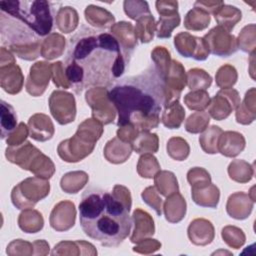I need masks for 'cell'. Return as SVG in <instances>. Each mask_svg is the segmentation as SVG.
<instances>
[{"mask_svg":"<svg viewBox=\"0 0 256 256\" xmlns=\"http://www.w3.org/2000/svg\"><path fill=\"white\" fill-rule=\"evenodd\" d=\"M129 61L111 33L81 26L69 40L64 72L70 88L80 94L85 89L111 87Z\"/></svg>","mask_w":256,"mask_h":256,"instance_id":"cell-1","label":"cell"},{"mask_svg":"<svg viewBox=\"0 0 256 256\" xmlns=\"http://www.w3.org/2000/svg\"><path fill=\"white\" fill-rule=\"evenodd\" d=\"M109 101L118 113L117 125H133L148 131L159 124V115L166 105L165 81L155 66L142 73L117 80L107 91Z\"/></svg>","mask_w":256,"mask_h":256,"instance_id":"cell-2","label":"cell"},{"mask_svg":"<svg viewBox=\"0 0 256 256\" xmlns=\"http://www.w3.org/2000/svg\"><path fill=\"white\" fill-rule=\"evenodd\" d=\"M130 191L116 185L112 193L87 189L79 204V220L84 233L105 247H117L129 235L132 220Z\"/></svg>","mask_w":256,"mask_h":256,"instance_id":"cell-3","label":"cell"},{"mask_svg":"<svg viewBox=\"0 0 256 256\" xmlns=\"http://www.w3.org/2000/svg\"><path fill=\"white\" fill-rule=\"evenodd\" d=\"M1 12L22 22L36 35H48L54 24L55 5L45 0L1 1Z\"/></svg>","mask_w":256,"mask_h":256,"instance_id":"cell-4","label":"cell"},{"mask_svg":"<svg viewBox=\"0 0 256 256\" xmlns=\"http://www.w3.org/2000/svg\"><path fill=\"white\" fill-rule=\"evenodd\" d=\"M1 41L17 56L33 60L41 54L40 39L22 22L1 12Z\"/></svg>","mask_w":256,"mask_h":256,"instance_id":"cell-5","label":"cell"},{"mask_svg":"<svg viewBox=\"0 0 256 256\" xmlns=\"http://www.w3.org/2000/svg\"><path fill=\"white\" fill-rule=\"evenodd\" d=\"M103 132L102 125L94 120L87 119L79 125L76 134L65 141H62L58 147L59 156L67 162H77L89 155L95 142L100 138Z\"/></svg>","mask_w":256,"mask_h":256,"instance_id":"cell-6","label":"cell"},{"mask_svg":"<svg viewBox=\"0 0 256 256\" xmlns=\"http://www.w3.org/2000/svg\"><path fill=\"white\" fill-rule=\"evenodd\" d=\"M49 190L50 185L47 180L37 177L27 178L13 188L11 199L16 208L27 209L45 198L49 194Z\"/></svg>","mask_w":256,"mask_h":256,"instance_id":"cell-7","label":"cell"},{"mask_svg":"<svg viewBox=\"0 0 256 256\" xmlns=\"http://www.w3.org/2000/svg\"><path fill=\"white\" fill-rule=\"evenodd\" d=\"M209 52L221 57H228L238 49L235 36L221 26L214 27L204 37Z\"/></svg>","mask_w":256,"mask_h":256,"instance_id":"cell-8","label":"cell"},{"mask_svg":"<svg viewBox=\"0 0 256 256\" xmlns=\"http://www.w3.org/2000/svg\"><path fill=\"white\" fill-rule=\"evenodd\" d=\"M156 9L159 13V21L156 23V35L158 38H169L174 28L180 24L177 1H157Z\"/></svg>","mask_w":256,"mask_h":256,"instance_id":"cell-9","label":"cell"},{"mask_svg":"<svg viewBox=\"0 0 256 256\" xmlns=\"http://www.w3.org/2000/svg\"><path fill=\"white\" fill-rule=\"evenodd\" d=\"M49 106L53 117L59 124H68L75 119L76 106L72 94L64 91H54L49 99Z\"/></svg>","mask_w":256,"mask_h":256,"instance_id":"cell-10","label":"cell"},{"mask_svg":"<svg viewBox=\"0 0 256 256\" xmlns=\"http://www.w3.org/2000/svg\"><path fill=\"white\" fill-rule=\"evenodd\" d=\"M174 45L183 57H192L203 61L209 55V49L203 38L192 36L187 32H181L174 38Z\"/></svg>","mask_w":256,"mask_h":256,"instance_id":"cell-11","label":"cell"},{"mask_svg":"<svg viewBox=\"0 0 256 256\" xmlns=\"http://www.w3.org/2000/svg\"><path fill=\"white\" fill-rule=\"evenodd\" d=\"M239 104V95L236 90L222 89L209 102V113L214 119L222 120L227 118Z\"/></svg>","mask_w":256,"mask_h":256,"instance_id":"cell-12","label":"cell"},{"mask_svg":"<svg viewBox=\"0 0 256 256\" xmlns=\"http://www.w3.org/2000/svg\"><path fill=\"white\" fill-rule=\"evenodd\" d=\"M51 68L52 65L46 62H37L30 68V74L26 82V90L29 94L39 96L45 91L52 74Z\"/></svg>","mask_w":256,"mask_h":256,"instance_id":"cell-13","label":"cell"},{"mask_svg":"<svg viewBox=\"0 0 256 256\" xmlns=\"http://www.w3.org/2000/svg\"><path fill=\"white\" fill-rule=\"evenodd\" d=\"M75 206L70 201H62L58 203L51 212L50 224L57 231L68 230L75 222Z\"/></svg>","mask_w":256,"mask_h":256,"instance_id":"cell-14","label":"cell"},{"mask_svg":"<svg viewBox=\"0 0 256 256\" xmlns=\"http://www.w3.org/2000/svg\"><path fill=\"white\" fill-rule=\"evenodd\" d=\"M111 34L119 41L125 54L131 58L134 48L137 46V38L133 30V26L129 22L121 21L111 27Z\"/></svg>","mask_w":256,"mask_h":256,"instance_id":"cell-15","label":"cell"},{"mask_svg":"<svg viewBox=\"0 0 256 256\" xmlns=\"http://www.w3.org/2000/svg\"><path fill=\"white\" fill-rule=\"evenodd\" d=\"M30 137L36 141H46L52 138L54 126L50 118L44 114H35L28 121Z\"/></svg>","mask_w":256,"mask_h":256,"instance_id":"cell-16","label":"cell"},{"mask_svg":"<svg viewBox=\"0 0 256 256\" xmlns=\"http://www.w3.org/2000/svg\"><path fill=\"white\" fill-rule=\"evenodd\" d=\"M0 79L1 87L10 94H16L22 89L23 76L21 69L15 64L1 66Z\"/></svg>","mask_w":256,"mask_h":256,"instance_id":"cell-17","label":"cell"},{"mask_svg":"<svg viewBox=\"0 0 256 256\" xmlns=\"http://www.w3.org/2000/svg\"><path fill=\"white\" fill-rule=\"evenodd\" d=\"M245 147V140L242 134L238 132H222L219 137L218 152H221L227 157L237 156Z\"/></svg>","mask_w":256,"mask_h":256,"instance_id":"cell-18","label":"cell"},{"mask_svg":"<svg viewBox=\"0 0 256 256\" xmlns=\"http://www.w3.org/2000/svg\"><path fill=\"white\" fill-rule=\"evenodd\" d=\"M253 201H249L244 193H235L231 195L227 203V212L230 217L235 219H245L251 213Z\"/></svg>","mask_w":256,"mask_h":256,"instance_id":"cell-19","label":"cell"},{"mask_svg":"<svg viewBox=\"0 0 256 256\" xmlns=\"http://www.w3.org/2000/svg\"><path fill=\"white\" fill-rule=\"evenodd\" d=\"M192 198L200 206L215 208L219 201V189L213 184H207L201 187H192Z\"/></svg>","mask_w":256,"mask_h":256,"instance_id":"cell-20","label":"cell"},{"mask_svg":"<svg viewBox=\"0 0 256 256\" xmlns=\"http://www.w3.org/2000/svg\"><path fill=\"white\" fill-rule=\"evenodd\" d=\"M133 220L135 222V228L133 235L131 236V242H139V239L143 236H150L154 234V223L151 216L140 209H137L133 213Z\"/></svg>","mask_w":256,"mask_h":256,"instance_id":"cell-21","label":"cell"},{"mask_svg":"<svg viewBox=\"0 0 256 256\" xmlns=\"http://www.w3.org/2000/svg\"><path fill=\"white\" fill-rule=\"evenodd\" d=\"M184 117V108L179 103V100H174L164 106L161 121L165 127L169 129H177L182 124Z\"/></svg>","mask_w":256,"mask_h":256,"instance_id":"cell-22","label":"cell"},{"mask_svg":"<svg viewBox=\"0 0 256 256\" xmlns=\"http://www.w3.org/2000/svg\"><path fill=\"white\" fill-rule=\"evenodd\" d=\"M86 20L96 28H109L114 25V16L102 7L89 5L85 9Z\"/></svg>","mask_w":256,"mask_h":256,"instance_id":"cell-23","label":"cell"},{"mask_svg":"<svg viewBox=\"0 0 256 256\" xmlns=\"http://www.w3.org/2000/svg\"><path fill=\"white\" fill-rule=\"evenodd\" d=\"M241 15L242 14H241V11L239 9H237L234 6L225 5V4H223L214 13L215 20L219 24L218 26H221V27L225 28L229 32L231 31V29H233L235 24L239 20H241Z\"/></svg>","mask_w":256,"mask_h":256,"instance_id":"cell-24","label":"cell"},{"mask_svg":"<svg viewBox=\"0 0 256 256\" xmlns=\"http://www.w3.org/2000/svg\"><path fill=\"white\" fill-rule=\"evenodd\" d=\"M183 204H186L185 199L178 192H176V194H174L173 196L167 198L164 204V213L166 220L172 223L179 222L180 220H182L186 212V207H176Z\"/></svg>","mask_w":256,"mask_h":256,"instance_id":"cell-25","label":"cell"},{"mask_svg":"<svg viewBox=\"0 0 256 256\" xmlns=\"http://www.w3.org/2000/svg\"><path fill=\"white\" fill-rule=\"evenodd\" d=\"M1 139L8 138L17 126V115L14 108L4 100L1 101Z\"/></svg>","mask_w":256,"mask_h":256,"instance_id":"cell-26","label":"cell"},{"mask_svg":"<svg viewBox=\"0 0 256 256\" xmlns=\"http://www.w3.org/2000/svg\"><path fill=\"white\" fill-rule=\"evenodd\" d=\"M57 27L64 33H70L77 27L78 14L73 7L66 6L58 10L56 14Z\"/></svg>","mask_w":256,"mask_h":256,"instance_id":"cell-27","label":"cell"},{"mask_svg":"<svg viewBox=\"0 0 256 256\" xmlns=\"http://www.w3.org/2000/svg\"><path fill=\"white\" fill-rule=\"evenodd\" d=\"M65 39L57 33H52L50 36L44 39L41 47V55L46 59L59 57L63 53Z\"/></svg>","mask_w":256,"mask_h":256,"instance_id":"cell-28","label":"cell"},{"mask_svg":"<svg viewBox=\"0 0 256 256\" xmlns=\"http://www.w3.org/2000/svg\"><path fill=\"white\" fill-rule=\"evenodd\" d=\"M19 227L27 233H35L42 229L43 227V218L42 215L31 209L24 210L18 219Z\"/></svg>","mask_w":256,"mask_h":256,"instance_id":"cell-29","label":"cell"},{"mask_svg":"<svg viewBox=\"0 0 256 256\" xmlns=\"http://www.w3.org/2000/svg\"><path fill=\"white\" fill-rule=\"evenodd\" d=\"M135 36L139 38L142 43H148L153 39L154 30H156V23L152 14L144 15L136 20Z\"/></svg>","mask_w":256,"mask_h":256,"instance_id":"cell-30","label":"cell"},{"mask_svg":"<svg viewBox=\"0 0 256 256\" xmlns=\"http://www.w3.org/2000/svg\"><path fill=\"white\" fill-rule=\"evenodd\" d=\"M210 23V16L207 12L200 8L194 7L190 10L184 19V26L186 29L199 31L208 27Z\"/></svg>","mask_w":256,"mask_h":256,"instance_id":"cell-31","label":"cell"},{"mask_svg":"<svg viewBox=\"0 0 256 256\" xmlns=\"http://www.w3.org/2000/svg\"><path fill=\"white\" fill-rule=\"evenodd\" d=\"M132 148L136 153H155L158 150V137L156 134L142 131L138 133L137 137L132 143Z\"/></svg>","mask_w":256,"mask_h":256,"instance_id":"cell-32","label":"cell"},{"mask_svg":"<svg viewBox=\"0 0 256 256\" xmlns=\"http://www.w3.org/2000/svg\"><path fill=\"white\" fill-rule=\"evenodd\" d=\"M88 181V175L83 171L69 172L61 179V188L67 193H77Z\"/></svg>","mask_w":256,"mask_h":256,"instance_id":"cell-33","label":"cell"},{"mask_svg":"<svg viewBox=\"0 0 256 256\" xmlns=\"http://www.w3.org/2000/svg\"><path fill=\"white\" fill-rule=\"evenodd\" d=\"M188 80V87L192 90H205L207 89L211 83H212V78L211 76L206 73L203 69H190L187 73V79Z\"/></svg>","mask_w":256,"mask_h":256,"instance_id":"cell-34","label":"cell"},{"mask_svg":"<svg viewBox=\"0 0 256 256\" xmlns=\"http://www.w3.org/2000/svg\"><path fill=\"white\" fill-rule=\"evenodd\" d=\"M221 134L222 130L218 126H211L208 128V130H206V132L199 138L202 149L209 154L218 153V140Z\"/></svg>","mask_w":256,"mask_h":256,"instance_id":"cell-35","label":"cell"},{"mask_svg":"<svg viewBox=\"0 0 256 256\" xmlns=\"http://www.w3.org/2000/svg\"><path fill=\"white\" fill-rule=\"evenodd\" d=\"M167 152L173 159L182 161L185 160L189 154V146L184 139L174 137L167 143Z\"/></svg>","mask_w":256,"mask_h":256,"instance_id":"cell-36","label":"cell"},{"mask_svg":"<svg viewBox=\"0 0 256 256\" xmlns=\"http://www.w3.org/2000/svg\"><path fill=\"white\" fill-rule=\"evenodd\" d=\"M184 101L191 110H203L208 107L210 98L205 90H195L188 93L185 96Z\"/></svg>","mask_w":256,"mask_h":256,"instance_id":"cell-37","label":"cell"},{"mask_svg":"<svg viewBox=\"0 0 256 256\" xmlns=\"http://www.w3.org/2000/svg\"><path fill=\"white\" fill-rule=\"evenodd\" d=\"M124 11L125 13L134 20H137L138 18L151 14L148 3L146 1H124L123 3Z\"/></svg>","mask_w":256,"mask_h":256,"instance_id":"cell-38","label":"cell"},{"mask_svg":"<svg viewBox=\"0 0 256 256\" xmlns=\"http://www.w3.org/2000/svg\"><path fill=\"white\" fill-rule=\"evenodd\" d=\"M209 123V115L205 112H196L189 116L185 128L190 133H199L206 129Z\"/></svg>","mask_w":256,"mask_h":256,"instance_id":"cell-39","label":"cell"},{"mask_svg":"<svg viewBox=\"0 0 256 256\" xmlns=\"http://www.w3.org/2000/svg\"><path fill=\"white\" fill-rule=\"evenodd\" d=\"M155 178V184L156 187L159 189V191L161 192V194H163L164 196H168L172 193L178 192V187H174L171 185H168L167 183L175 181V176L172 172H168V171H162L156 174V176H154Z\"/></svg>","mask_w":256,"mask_h":256,"instance_id":"cell-40","label":"cell"},{"mask_svg":"<svg viewBox=\"0 0 256 256\" xmlns=\"http://www.w3.org/2000/svg\"><path fill=\"white\" fill-rule=\"evenodd\" d=\"M237 80V73L234 67L230 65L222 66L216 74V83L223 89L230 88Z\"/></svg>","mask_w":256,"mask_h":256,"instance_id":"cell-41","label":"cell"},{"mask_svg":"<svg viewBox=\"0 0 256 256\" xmlns=\"http://www.w3.org/2000/svg\"><path fill=\"white\" fill-rule=\"evenodd\" d=\"M160 168L157 159L151 155H143L140 157L138 162V173L141 177L144 178H152L154 177V173L158 171Z\"/></svg>","mask_w":256,"mask_h":256,"instance_id":"cell-42","label":"cell"},{"mask_svg":"<svg viewBox=\"0 0 256 256\" xmlns=\"http://www.w3.org/2000/svg\"><path fill=\"white\" fill-rule=\"evenodd\" d=\"M124 143V141L122 140H119L118 138H114L112 140H110L106 147H105V150L104 152H110V151H116V152H113L106 157V159L109 161V162H112V163H122L124 161H126V159L130 156V154H127V153H123V152H119V148L122 146V144Z\"/></svg>","mask_w":256,"mask_h":256,"instance_id":"cell-43","label":"cell"},{"mask_svg":"<svg viewBox=\"0 0 256 256\" xmlns=\"http://www.w3.org/2000/svg\"><path fill=\"white\" fill-rule=\"evenodd\" d=\"M188 182L191 184L192 187H201L207 184H210L211 178L209 173L199 167H195L188 171L187 174Z\"/></svg>","mask_w":256,"mask_h":256,"instance_id":"cell-44","label":"cell"},{"mask_svg":"<svg viewBox=\"0 0 256 256\" xmlns=\"http://www.w3.org/2000/svg\"><path fill=\"white\" fill-rule=\"evenodd\" d=\"M143 201H145L149 206H151L157 213V215L162 214V199L156 194L154 187H148L142 192Z\"/></svg>","mask_w":256,"mask_h":256,"instance_id":"cell-45","label":"cell"},{"mask_svg":"<svg viewBox=\"0 0 256 256\" xmlns=\"http://www.w3.org/2000/svg\"><path fill=\"white\" fill-rule=\"evenodd\" d=\"M52 77H53V82L57 87H62V88H70L69 83L66 79L65 72H64V65L62 62H56L52 64Z\"/></svg>","mask_w":256,"mask_h":256,"instance_id":"cell-46","label":"cell"},{"mask_svg":"<svg viewBox=\"0 0 256 256\" xmlns=\"http://www.w3.org/2000/svg\"><path fill=\"white\" fill-rule=\"evenodd\" d=\"M28 136V128L22 122L16 128V130L7 138V144L9 146H19L23 144V141Z\"/></svg>","mask_w":256,"mask_h":256,"instance_id":"cell-47","label":"cell"},{"mask_svg":"<svg viewBox=\"0 0 256 256\" xmlns=\"http://www.w3.org/2000/svg\"><path fill=\"white\" fill-rule=\"evenodd\" d=\"M223 4L224 2L222 1H196L194 3V7L200 8L205 12H207L208 14L209 13L214 14Z\"/></svg>","mask_w":256,"mask_h":256,"instance_id":"cell-48","label":"cell"}]
</instances>
